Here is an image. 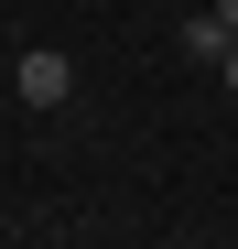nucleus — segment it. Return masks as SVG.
<instances>
[{
	"label": "nucleus",
	"instance_id": "nucleus-1",
	"mask_svg": "<svg viewBox=\"0 0 238 249\" xmlns=\"http://www.w3.org/2000/svg\"><path fill=\"white\" fill-rule=\"evenodd\" d=\"M11 87H22V108H65V98H76V65H65L54 44H33V54L11 65Z\"/></svg>",
	"mask_w": 238,
	"mask_h": 249
},
{
	"label": "nucleus",
	"instance_id": "nucleus-2",
	"mask_svg": "<svg viewBox=\"0 0 238 249\" xmlns=\"http://www.w3.org/2000/svg\"><path fill=\"white\" fill-rule=\"evenodd\" d=\"M184 54H195V65H217V54H227V22H217V11H195V22H184Z\"/></svg>",
	"mask_w": 238,
	"mask_h": 249
},
{
	"label": "nucleus",
	"instance_id": "nucleus-4",
	"mask_svg": "<svg viewBox=\"0 0 238 249\" xmlns=\"http://www.w3.org/2000/svg\"><path fill=\"white\" fill-rule=\"evenodd\" d=\"M217 76H227V87H238V44H227V54H217Z\"/></svg>",
	"mask_w": 238,
	"mask_h": 249
},
{
	"label": "nucleus",
	"instance_id": "nucleus-3",
	"mask_svg": "<svg viewBox=\"0 0 238 249\" xmlns=\"http://www.w3.org/2000/svg\"><path fill=\"white\" fill-rule=\"evenodd\" d=\"M206 11H217V22H227V44H238V0H206Z\"/></svg>",
	"mask_w": 238,
	"mask_h": 249
}]
</instances>
